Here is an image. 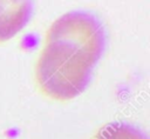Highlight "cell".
Wrapping results in <instances>:
<instances>
[{
  "label": "cell",
  "instance_id": "obj_2",
  "mask_svg": "<svg viewBox=\"0 0 150 139\" xmlns=\"http://www.w3.org/2000/svg\"><path fill=\"white\" fill-rule=\"evenodd\" d=\"M33 2L27 0H0V44L13 39L29 22Z\"/></svg>",
  "mask_w": 150,
  "mask_h": 139
},
{
  "label": "cell",
  "instance_id": "obj_1",
  "mask_svg": "<svg viewBox=\"0 0 150 139\" xmlns=\"http://www.w3.org/2000/svg\"><path fill=\"white\" fill-rule=\"evenodd\" d=\"M105 48L102 22L91 13L70 11L48 28L35 64L40 91L57 101H68L86 91Z\"/></svg>",
  "mask_w": 150,
  "mask_h": 139
},
{
  "label": "cell",
  "instance_id": "obj_3",
  "mask_svg": "<svg viewBox=\"0 0 150 139\" xmlns=\"http://www.w3.org/2000/svg\"><path fill=\"white\" fill-rule=\"evenodd\" d=\"M93 139H149V137L143 130L129 123L112 121L103 125Z\"/></svg>",
  "mask_w": 150,
  "mask_h": 139
}]
</instances>
